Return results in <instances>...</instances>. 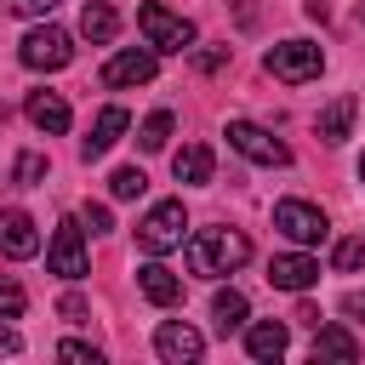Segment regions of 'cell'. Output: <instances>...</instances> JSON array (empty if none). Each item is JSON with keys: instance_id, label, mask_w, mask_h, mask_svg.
<instances>
[{"instance_id": "1", "label": "cell", "mask_w": 365, "mask_h": 365, "mask_svg": "<svg viewBox=\"0 0 365 365\" xmlns=\"http://www.w3.org/2000/svg\"><path fill=\"white\" fill-rule=\"evenodd\" d=\"M251 262V240L240 228H200L188 240V268L194 274H234Z\"/></svg>"}, {"instance_id": "2", "label": "cell", "mask_w": 365, "mask_h": 365, "mask_svg": "<svg viewBox=\"0 0 365 365\" xmlns=\"http://www.w3.org/2000/svg\"><path fill=\"white\" fill-rule=\"evenodd\" d=\"M188 240V211H182V200H160V205H148V217L137 222V245L148 251V257H165V251H177Z\"/></svg>"}, {"instance_id": "3", "label": "cell", "mask_w": 365, "mask_h": 365, "mask_svg": "<svg viewBox=\"0 0 365 365\" xmlns=\"http://www.w3.org/2000/svg\"><path fill=\"white\" fill-rule=\"evenodd\" d=\"M262 68H268L274 80H285V86H302V80H319L325 51H319L314 40H279V46H268Z\"/></svg>"}, {"instance_id": "4", "label": "cell", "mask_w": 365, "mask_h": 365, "mask_svg": "<svg viewBox=\"0 0 365 365\" xmlns=\"http://www.w3.org/2000/svg\"><path fill=\"white\" fill-rule=\"evenodd\" d=\"M137 29H143V40L154 46V51H188L194 46V23L188 17H177V11H165V6H137Z\"/></svg>"}, {"instance_id": "5", "label": "cell", "mask_w": 365, "mask_h": 365, "mask_svg": "<svg viewBox=\"0 0 365 365\" xmlns=\"http://www.w3.org/2000/svg\"><path fill=\"white\" fill-rule=\"evenodd\" d=\"M46 268L57 279H86V222L80 217H63L51 245H46Z\"/></svg>"}, {"instance_id": "6", "label": "cell", "mask_w": 365, "mask_h": 365, "mask_svg": "<svg viewBox=\"0 0 365 365\" xmlns=\"http://www.w3.org/2000/svg\"><path fill=\"white\" fill-rule=\"evenodd\" d=\"M228 148L245 154L251 165H291V148H285L274 131L251 125V120H228Z\"/></svg>"}, {"instance_id": "7", "label": "cell", "mask_w": 365, "mask_h": 365, "mask_svg": "<svg viewBox=\"0 0 365 365\" xmlns=\"http://www.w3.org/2000/svg\"><path fill=\"white\" fill-rule=\"evenodd\" d=\"M274 228H279L291 245H319V240L331 234L325 211L308 205V200H279V205H274Z\"/></svg>"}, {"instance_id": "8", "label": "cell", "mask_w": 365, "mask_h": 365, "mask_svg": "<svg viewBox=\"0 0 365 365\" xmlns=\"http://www.w3.org/2000/svg\"><path fill=\"white\" fill-rule=\"evenodd\" d=\"M29 68H46V74H57V68H68V57H74V40L63 34V29H51V23H40V29H29L23 34V51H17Z\"/></svg>"}, {"instance_id": "9", "label": "cell", "mask_w": 365, "mask_h": 365, "mask_svg": "<svg viewBox=\"0 0 365 365\" xmlns=\"http://www.w3.org/2000/svg\"><path fill=\"white\" fill-rule=\"evenodd\" d=\"M154 354H160L165 365H194V359L205 354V336H200L194 325H182V319H165V325L154 331Z\"/></svg>"}, {"instance_id": "10", "label": "cell", "mask_w": 365, "mask_h": 365, "mask_svg": "<svg viewBox=\"0 0 365 365\" xmlns=\"http://www.w3.org/2000/svg\"><path fill=\"white\" fill-rule=\"evenodd\" d=\"M154 68H160V63H154V51H137V46H131V51H114V57L103 63V86H108V91L148 86V80H154Z\"/></svg>"}, {"instance_id": "11", "label": "cell", "mask_w": 365, "mask_h": 365, "mask_svg": "<svg viewBox=\"0 0 365 365\" xmlns=\"http://www.w3.org/2000/svg\"><path fill=\"white\" fill-rule=\"evenodd\" d=\"M40 251V228L29 211H0V257H34Z\"/></svg>"}, {"instance_id": "12", "label": "cell", "mask_w": 365, "mask_h": 365, "mask_svg": "<svg viewBox=\"0 0 365 365\" xmlns=\"http://www.w3.org/2000/svg\"><path fill=\"white\" fill-rule=\"evenodd\" d=\"M314 279H319V262L308 251H285L268 262V285H279V291H308Z\"/></svg>"}, {"instance_id": "13", "label": "cell", "mask_w": 365, "mask_h": 365, "mask_svg": "<svg viewBox=\"0 0 365 365\" xmlns=\"http://www.w3.org/2000/svg\"><path fill=\"white\" fill-rule=\"evenodd\" d=\"M125 125H131V114H125L120 103H114V108H103V114H97V125H91V137L80 143V154H86V160H103V154L125 137Z\"/></svg>"}, {"instance_id": "14", "label": "cell", "mask_w": 365, "mask_h": 365, "mask_svg": "<svg viewBox=\"0 0 365 365\" xmlns=\"http://www.w3.org/2000/svg\"><path fill=\"white\" fill-rule=\"evenodd\" d=\"M137 291H143L154 308H171V302L182 297V279H177L165 262H143V268H137Z\"/></svg>"}, {"instance_id": "15", "label": "cell", "mask_w": 365, "mask_h": 365, "mask_svg": "<svg viewBox=\"0 0 365 365\" xmlns=\"http://www.w3.org/2000/svg\"><path fill=\"white\" fill-rule=\"evenodd\" d=\"M23 114L40 125V131H68V103L57 97V91H29V103H23Z\"/></svg>"}, {"instance_id": "16", "label": "cell", "mask_w": 365, "mask_h": 365, "mask_svg": "<svg viewBox=\"0 0 365 365\" xmlns=\"http://www.w3.org/2000/svg\"><path fill=\"white\" fill-rule=\"evenodd\" d=\"M211 171H217V160H211L205 143H182V148L171 154V177H177V182H211Z\"/></svg>"}, {"instance_id": "17", "label": "cell", "mask_w": 365, "mask_h": 365, "mask_svg": "<svg viewBox=\"0 0 365 365\" xmlns=\"http://www.w3.org/2000/svg\"><path fill=\"white\" fill-rule=\"evenodd\" d=\"M285 342H291V336H285V325H279V319H257V325L245 331V354H251V359H262V365H274V359L285 354Z\"/></svg>"}, {"instance_id": "18", "label": "cell", "mask_w": 365, "mask_h": 365, "mask_svg": "<svg viewBox=\"0 0 365 365\" xmlns=\"http://www.w3.org/2000/svg\"><path fill=\"white\" fill-rule=\"evenodd\" d=\"M354 114H359V103L342 91V97H331V103L319 108V120H314V125H319V137H325V143H342V137L354 131Z\"/></svg>"}, {"instance_id": "19", "label": "cell", "mask_w": 365, "mask_h": 365, "mask_svg": "<svg viewBox=\"0 0 365 365\" xmlns=\"http://www.w3.org/2000/svg\"><path fill=\"white\" fill-rule=\"evenodd\" d=\"M314 359H359V342L342 331V325H314Z\"/></svg>"}, {"instance_id": "20", "label": "cell", "mask_w": 365, "mask_h": 365, "mask_svg": "<svg viewBox=\"0 0 365 365\" xmlns=\"http://www.w3.org/2000/svg\"><path fill=\"white\" fill-rule=\"evenodd\" d=\"M80 34H86L91 46H108V40L120 34V17H114V6H103V0H91V6L80 11Z\"/></svg>"}, {"instance_id": "21", "label": "cell", "mask_w": 365, "mask_h": 365, "mask_svg": "<svg viewBox=\"0 0 365 365\" xmlns=\"http://www.w3.org/2000/svg\"><path fill=\"white\" fill-rule=\"evenodd\" d=\"M211 319H217V331H222V336H228V331H240V325H245V297H240L234 285H228V291H217V297H211Z\"/></svg>"}, {"instance_id": "22", "label": "cell", "mask_w": 365, "mask_h": 365, "mask_svg": "<svg viewBox=\"0 0 365 365\" xmlns=\"http://www.w3.org/2000/svg\"><path fill=\"white\" fill-rule=\"evenodd\" d=\"M137 143H143L148 154H160V148L171 143V114H165V108H160V114H148V120L137 125Z\"/></svg>"}, {"instance_id": "23", "label": "cell", "mask_w": 365, "mask_h": 365, "mask_svg": "<svg viewBox=\"0 0 365 365\" xmlns=\"http://www.w3.org/2000/svg\"><path fill=\"white\" fill-rule=\"evenodd\" d=\"M143 188H148V177H143L137 165H120V171L108 177V194H114V200H143Z\"/></svg>"}, {"instance_id": "24", "label": "cell", "mask_w": 365, "mask_h": 365, "mask_svg": "<svg viewBox=\"0 0 365 365\" xmlns=\"http://www.w3.org/2000/svg\"><path fill=\"white\" fill-rule=\"evenodd\" d=\"M331 262H336V274H354V268L365 262V240H336V251H331Z\"/></svg>"}, {"instance_id": "25", "label": "cell", "mask_w": 365, "mask_h": 365, "mask_svg": "<svg viewBox=\"0 0 365 365\" xmlns=\"http://www.w3.org/2000/svg\"><path fill=\"white\" fill-rule=\"evenodd\" d=\"M29 308V297H23V285L17 279H0V319H17Z\"/></svg>"}, {"instance_id": "26", "label": "cell", "mask_w": 365, "mask_h": 365, "mask_svg": "<svg viewBox=\"0 0 365 365\" xmlns=\"http://www.w3.org/2000/svg\"><path fill=\"white\" fill-rule=\"evenodd\" d=\"M57 359H68V365H103V354L91 342H57Z\"/></svg>"}, {"instance_id": "27", "label": "cell", "mask_w": 365, "mask_h": 365, "mask_svg": "<svg viewBox=\"0 0 365 365\" xmlns=\"http://www.w3.org/2000/svg\"><path fill=\"white\" fill-rule=\"evenodd\" d=\"M40 177H46V154H17V182L34 188Z\"/></svg>"}, {"instance_id": "28", "label": "cell", "mask_w": 365, "mask_h": 365, "mask_svg": "<svg viewBox=\"0 0 365 365\" xmlns=\"http://www.w3.org/2000/svg\"><path fill=\"white\" fill-rule=\"evenodd\" d=\"M80 222H86L91 234H108V228H114V217H108V205H86V217H80Z\"/></svg>"}, {"instance_id": "29", "label": "cell", "mask_w": 365, "mask_h": 365, "mask_svg": "<svg viewBox=\"0 0 365 365\" xmlns=\"http://www.w3.org/2000/svg\"><path fill=\"white\" fill-rule=\"evenodd\" d=\"M342 314H348L354 325H365V291H348V297H342Z\"/></svg>"}, {"instance_id": "30", "label": "cell", "mask_w": 365, "mask_h": 365, "mask_svg": "<svg viewBox=\"0 0 365 365\" xmlns=\"http://www.w3.org/2000/svg\"><path fill=\"white\" fill-rule=\"evenodd\" d=\"M57 314H63V319H86V302H80V297H63Z\"/></svg>"}, {"instance_id": "31", "label": "cell", "mask_w": 365, "mask_h": 365, "mask_svg": "<svg viewBox=\"0 0 365 365\" xmlns=\"http://www.w3.org/2000/svg\"><path fill=\"white\" fill-rule=\"evenodd\" d=\"M6 6H11L17 17H46V6H40V0H6Z\"/></svg>"}, {"instance_id": "32", "label": "cell", "mask_w": 365, "mask_h": 365, "mask_svg": "<svg viewBox=\"0 0 365 365\" xmlns=\"http://www.w3.org/2000/svg\"><path fill=\"white\" fill-rule=\"evenodd\" d=\"M222 63H228V51H200V68H205V74H217Z\"/></svg>"}, {"instance_id": "33", "label": "cell", "mask_w": 365, "mask_h": 365, "mask_svg": "<svg viewBox=\"0 0 365 365\" xmlns=\"http://www.w3.org/2000/svg\"><path fill=\"white\" fill-rule=\"evenodd\" d=\"M17 348H23V336H17L11 325H0V354H17Z\"/></svg>"}, {"instance_id": "34", "label": "cell", "mask_w": 365, "mask_h": 365, "mask_svg": "<svg viewBox=\"0 0 365 365\" xmlns=\"http://www.w3.org/2000/svg\"><path fill=\"white\" fill-rule=\"evenodd\" d=\"M359 182H365V154H359Z\"/></svg>"}, {"instance_id": "35", "label": "cell", "mask_w": 365, "mask_h": 365, "mask_svg": "<svg viewBox=\"0 0 365 365\" xmlns=\"http://www.w3.org/2000/svg\"><path fill=\"white\" fill-rule=\"evenodd\" d=\"M40 6H46V11H51V6H57V0H40Z\"/></svg>"}]
</instances>
